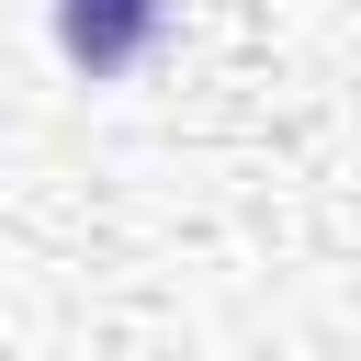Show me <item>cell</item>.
I'll list each match as a JSON object with an SVG mask.
<instances>
[{
    "mask_svg": "<svg viewBox=\"0 0 361 361\" xmlns=\"http://www.w3.org/2000/svg\"><path fill=\"white\" fill-rule=\"evenodd\" d=\"M158 45V0H56V56L79 79H124Z\"/></svg>",
    "mask_w": 361,
    "mask_h": 361,
    "instance_id": "cell-1",
    "label": "cell"
}]
</instances>
